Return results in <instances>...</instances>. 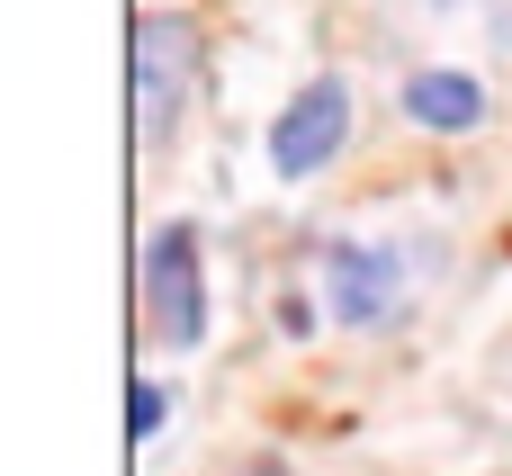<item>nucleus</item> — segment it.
<instances>
[{
  "mask_svg": "<svg viewBox=\"0 0 512 476\" xmlns=\"http://www.w3.org/2000/svg\"><path fill=\"white\" fill-rule=\"evenodd\" d=\"M198 63H207V45H198V27H189L180 9H144V18L126 27V108H135V144H162V135L180 126V99H189Z\"/></svg>",
  "mask_w": 512,
  "mask_h": 476,
  "instance_id": "f257e3e1",
  "label": "nucleus"
},
{
  "mask_svg": "<svg viewBox=\"0 0 512 476\" xmlns=\"http://www.w3.org/2000/svg\"><path fill=\"white\" fill-rule=\"evenodd\" d=\"M144 306L171 351L207 342V270H198V225H153L144 243Z\"/></svg>",
  "mask_w": 512,
  "mask_h": 476,
  "instance_id": "f03ea898",
  "label": "nucleus"
},
{
  "mask_svg": "<svg viewBox=\"0 0 512 476\" xmlns=\"http://www.w3.org/2000/svg\"><path fill=\"white\" fill-rule=\"evenodd\" d=\"M315 288H324L333 324L369 333V324H387L405 306V252H387V243H324L315 252Z\"/></svg>",
  "mask_w": 512,
  "mask_h": 476,
  "instance_id": "7ed1b4c3",
  "label": "nucleus"
},
{
  "mask_svg": "<svg viewBox=\"0 0 512 476\" xmlns=\"http://www.w3.org/2000/svg\"><path fill=\"white\" fill-rule=\"evenodd\" d=\"M342 135H351V90H342L333 72H315V81L279 108V126H270V171H279V180H306V171H324V162L342 153Z\"/></svg>",
  "mask_w": 512,
  "mask_h": 476,
  "instance_id": "20e7f679",
  "label": "nucleus"
},
{
  "mask_svg": "<svg viewBox=\"0 0 512 476\" xmlns=\"http://www.w3.org/2000/svg\"><path fill=\"white\" fill-rule=\"evenodd\" d=\"M405 117H423L432 135H468L486 117V81H468V72H414L405 81Z\"/></svg>",
  "mask_w": 512,
  "mask_h": 476,
  "instance_id": "39448f33",
  "label": "nucleus"
},
{
  "mask_svg": "<svg viewBox=\"0 0 512 476\" xmlns=\"http://www.w3.org/2000/svg\"><path fill=\"white\" fill-rule=\"evenodd\" d=\"M162 414H171V396H162L153 378H135V387H126V432H135V441H153V432H162Z\"/></svg>",
  "mask_w": 512,
  "mask_h": 476,
  "instance_id": "423d86ee",
  "label": "nucleus"
}]
</instances>
